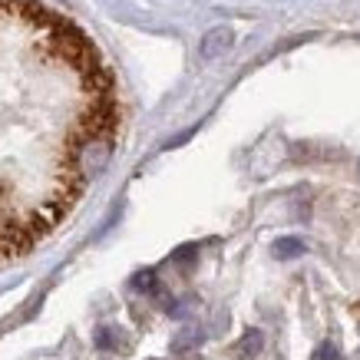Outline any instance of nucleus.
Listing matches in <instances>:
<instances>
[{
    "mask_svg": "<svg viewBox=\"0 0 360 360\" xmlns=\"http://www.w3.org/2000/svg\"><path fill=\"white\" fill-rule=\"evenodd\" d=\"M116 136V79L96 44L40 0H0V258L73 212Z\"/></svg>",
    "mask_w": 360,
    "mask_h": 360,
    "instance_id": "obj_1",
    "label": "nucleus"
},
{
    "mask_svg": "<svg viewBox=\"0 0 360 360\" xmlns=\"http://www.w3.org/2000/svg\"><path fill=\"white\" fill-rule=\"evenodd\" d=\"M198 344H202V334H198V330H182V334L172 340V350L175 354H186V350L198 347Z\"/></svg>",
    "mask_w": 360,
    "mask_h": 360,
    "instance_id": "obj_5",
    "label": "nucleus"
},
{
    "mask_svg": "<svg viewBox=\"0 0 360 360\" xmlns=\"http://www.w3.org/2000/svg\"><path fill=\"white\" fill-rule=\"evenodd\" d=\"M229 46H231V30H212L205 37V44H202V53L219 56L221 50H229Z\"/></svg>",
    "mask_w": 360,
    "mask_h": 360,
    "instance_id": "obj_3",
    "label": "nucleus"
},
{
    "mask_svg": "<svg viewBox=\"0 0 360 360\" xmlns=\"http://www.w3.org/2000/svg\"><path fill=\"white\" fill-rule=\"evenodd\" d=\"M314 360H338V350L330 347V344H324V347H317Z\"/></svg>",
    "mask_w": 360,
    "mask_h": 360,
    "instance_id": "obj_7",
    "label": "nucleus"
},
{
    "mask_svg": "<svg viewBox=\"0 0 360 360\" xmlns=\"http://www.w3.org/2000/svg\"><path fill=\"white\" fill-rule=\"evenodd\" d=\"M264 347V334L262 330H245V338L235 344V357L241 360H251V357H258Z\"/></svg>",
    "mask_w": 360,
    "mask_h": 360,
    "instance_id": "obj_2",
    "label": "nucleus"
},
{
    "mask_svg": "<svg viewBox=\"0 0 360 360\" xmlns=\"http://www.w3.org/2000/svg\"><path fill=\"white\" fill-rule=\"evenodd\" d=\"M132 288H136V291H146V295H159V281H155L153 271L136 274V278H132Z\"/></svg>",
    "mask_w": 360,
    "mask_h": 360,
    "instance_id": "obj_6",
    "label": "nucleus"
},
{
    "mask_svg": "<svg viewBox=\"0 0 360 360\" xmlns=\"http://www.w3.org/2000/svg\"><path fill=\"white\" fill-rule=\"evenodd\" d=\"M304 251V241H297V238H278L274 241V255L278 258H297Z\"/></svg>",
    "mask_w": 360,
    "mask_h": 360,
    "instance_id": "obj_4",
    "label": "nucleus"
}]
</instances>
